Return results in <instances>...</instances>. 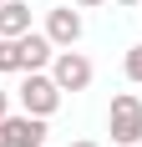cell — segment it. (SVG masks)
I'll use <instances>...</instances> for the list:
<instances>
[{"label": "cell", "mask_w": 142, "mask_h": 147, "mask_svg": "<svg viewBox=\"0 0 142 147\" xmlns=\"http://www.w3.org/2000/svg\"><path fill=\"white\" fill-rule=\"evenodd\" d=\"M107 132H112V142H122V147H137V142H142V96H132V91L112 96Z\"/></svg>", "instance_id": "cell-1"}, {"label": "cell", "mask_w": 142, "mask_h": 147, "mask_svg": "<svg viewBox=\"0 0 142 147\" xmlns=\"http://www.w3.org/2000/svg\"><path fill=\"white\" fill-rule=\"evenodd\" d=\"M20 107H26L30 117H51L61 107V86L51 76H41V71H26V81H20Z\"/></svg>", "instance_id": "cell-2"}, {"label": "cell", "mask_w": 142, "mask_h": 147, "mask_svg": "<svg viewBox=\"0 0 142 147\" xmlns=\"http://www.w3.org/2000/svg\"><path fill=\"white\" fill-rule=\"evenodd\" d=\"M51 81H56L61 91H86L91 86V61H86L81 51H56V56H51Z\"/></svg>", "instance_id": "cell-3"}, {"label": "cell", "mask_w": 142, "mask_h": 147, "mask_svg": "<svg viewBox=\"0 0 142 147\" xmlns=\"http://www.w3.org/2000/svg\"><path fill=\"white\" fill-rule=\"evenodd\" d=\"M46 41L71 51V46L81 41V10H71V5H56V10L46 15Z\"/></svg>", "instance_id": "cell-4"}, {"label": "cell", "mask_w": 142, "mask_h": 147, "mask_svg": "<svg viewBox=\"0 0 142 147\" xmlns=\"http://www.w3.org/2000/svg\"><path fill=\"white\" fill-rule=\"evenodd\" d=\"M5 127V137H10V147H46V117H5L0 122Z\"/></svg>", "instance_id": "cell-5"}, {"label": "cell", "mask_w": 142, "mask_h": 147, "mask_svg": "<svg viewBox=\"0 0 142 147\" xmlns=\"http://www.w3.org/2000/svg\"><path fill=\"white\" fill-rule=\"evenodd\" d=\"M30 30V5L26 0H5L0 5V41H15Z\"/></svg>", "instance_id": "cell-6"}, {"label": "cell", "mask_w": 142, "mask_h": 147, "mask_svg": "<svg viewBox=\"0 0 142 147\" xmlns=\"http://www.w3.org/2000/svg\"><path fill=\"white\" fill-rule=\"evenodd\" d=\"M51 56H56V46L46 41V30H41V36H36V30H26V36H20V61H26V71H41Z\"/></svg>", "instance_id": "cell-7"}, {"label": "cell", "mask_w": 142, "mask_h": 147, "mask_svg": "<svg viewBox=\"0 0 142 147\" xmlns=\"http://www.w3.org/2000/svg\"><path fill=\"white\" fill-rule=\"evenodd\" d=\"M0 71H26V61H20V36H15V41H0Z\"/></svg>", "instance_id": "cell-8"}, {"label": "cell", "mask_w": 142, "mask_h": 147, "mask_svg": "<svg viewBox=\"0 0 142 147\" xmlns=\"http://www.w3.org/2000/svg\"><path fill=\"white\" fill-rule=\"evenodd\" d=\"M127 81H137V86H142V46H132V51H127Z\"/></svg>", "instance_id": "cell-9"}, {"label": "cell", "mask_w": 142, "mask_h": 147, "mask_svg": "<svg viewBox=\"0 0 142 147\" xmlns=\"http://www.w3.org/2000/svg\"><path fill=\"white\" fill-rule=\"evenodd\" d=\"M5 117H10V102H5V91H0V122H5Z\"/></svg>", "instance_id": "cell-10"}, {"label": "cell", "mask_w": 142, "mask_h": 147, "mask_svg": "<svg viewBox=\"0 0 142 147\" xmlns=\"http://www.w3.org/2000/svg\"><path fill=\"white\" fill-rule=\"evenodd\" d=\"M76 5H81V10H91V5H101V0H76Z\"/></svg>", "instance_id": "cell-11"}, {"label": "cell", "mask_w": 142, "mask_h": 147, "mask_svg": "<svg viewBox=\"0 0 142 147\" xmlns=\"http://www.w3.org/2000/svg\"><path fill=\"white\" fill-rule=\"evenodd\" d=\"M0 147H10V137H5V127H0Z\"/></svg>", "instance_id": "cell-12"}, {"label": "cell", "mask_w": 142, "mask_h": 147, "mask_svg": "<svg viewBox=\"0 0 142 147\" xmlns=\"http://www.w3.org/2000/svg\"><path fill=\"white\" fill-rule=\"evenodd\" d=\"M117 5H142V0H117Z\"/></svg>", "instance_id": "cell-13"}, {"label": "cell", "mask_w": 142, "mask_h": 147, "mask_svg": "<svg viewBox=\"0 0 142 147\" xmlns=\"http://www.w3.org/2000/svg\"><path fill=\"white\" fill-rule=\"evenodd\" d=\"M71 147H97V142H71Z\"/></svg>", "instance_id": "cell-14"}, {"label": "cell", "mask_w": 142, "mask_h": 147, "mask_svg": "<svg viewBox=\"0 0 142 147\" xmlns=\"http://www.w3.org/2000/svg\"><path fill=\"white\" fill-rule=\"evenodd\" d=\"M0 5H5V0H0Z\"/></svg>", "instance_id": "cell-15"}, {"label": "cell", "mask_w": 142, "mask_h": 147, "mask_svg": "<svg viewBox=\"0 0 142 147\" xmlns=\"http://www.w3.org/2000/svg\"><path fill=\"white\" fill-rule=\"evenodd\" d=\"M137 147H142V142H137Z\"/></svg>", "instance_id": "cell-16"}]
</instances>
